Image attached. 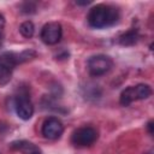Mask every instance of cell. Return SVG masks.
I'll list each match as a JSON object with an SVG mask.
<instances>
[{
  "mask_svg": "<svg viewBox=\"0 0 154 154\" xmlns=\"http://www.w3.org/2000/svg\"><path fill=\"white\" fill-rule=\"evenodd\" d=\"M119 17L120 13L117 7L106 4H97L89 10L87 19L91 28L103 29L114 25L119 20Z\"/></svg>",
  "mask_w": 154,
  "mask_h": 154,
  "instance_id": "obj_1",
  "label": "cell"
},
{
  "mask_svg": "<svg viewBox=\"0 0 154 154\" xmlns=\"http://www.w3.org/2000/svg\"><path fill=\"white\" fill-rule=\"evenodd\" d=\"M30 54H35L32 51H24L22 53L4 52L0 54V85L7 84L11 78L14 67L30 59Z\"/></svg>",
  "mask_w": 154,
  "mask_h": 154,
  "instance_id": "obj_2",
  "label": "cell"
},
{
  "mask_svg": "<svg viewBox=\"0 0 154 154\" xmlns=\"http://www.w3.org/2000/svg\"><path fill=\"white\" fill-rule=\"evenodd\" d=\"M152 95V88L148 84L140 83L136 85H131L125 88L119 96V102L122 106H129L134 101L148 99Z\"/></svg>",
  "mask_w": 154,
  "mask_h": 154,
  "instance_id": "obj_3",
  "label": "cell"
},
{
  "mask_svg": "<svg viewBox=\"0 0 154 154\" xmlns=\"http://www.w3.org/2000/svg\"><path fill=\"white\" fill-rule=\"evenodd\" d=\"M113 66V61L108 55L96 54L88 59V71L91 76H102L107 73Z\"/></svg>",
  "mask_w": 154,
  "mask_h": 154,
  "instance_id": "obj_4",
  "label": "cell"
},
{
  "mask_svg": "<svg viewBox=\"0 0 154 154\" xmlns=\"http://www.w3.org/2000/svg\"><path fill=\"white\" fill-rule=\"evenodd\" d=\"M97 137L99 132L96 129L91 126H83L73 131L71 136V142L76 147H89L97 140Z\"/></svg>",
  "mask_w": 154,
  "mask_h": 154,
  "instance_id": "obj_5",
  "label": "cell"
},
{
  "mask_svg": "<svg viewBox=\"0 0 154 154\" xmlns=\"http://www.w3.org/2000/svg\"><path fill=\"white\" fill-rule=\"evenodd\" d=\"M14 111L23 120H29L34 114V106L26 91H19L14 97Z\"/></svg>",
  "mask_w": 154,
  "mask_h": 154,
  "instance_id": "obj_6",
  "label": "cell"
},
{
  "mask_svg": "<svg viewBox=\"0 0 154 154\" xmlns=\"http://www.w3.org/2000/svg\"><path fill=\"white\" fill-rule=\"evenodd\" d=\"M61 35H63L61 25L58 22H49V23H46L42 26L40 37H41L43 43L53 46V45H57L60 41Z\"/></svg>",
  "mask_w": 154,
  "mask_h": 154,
  "instance_id": "obj_7",
  "label": "cell"
},
{
  "mask_svg": "<svg viewBox=\"0 0 154 154\" xmlns=\"http://www.w3.org/2000/svg\"><path fill=\"white\" fill-rule=\"evenodd\" d=\"M41 132L48 140H58L64 132V125L57 117H48L42 124Z\"/></svg>",
  "mask_w": 154,
  "mask_h": 154,
  "instance_id": "obj_8",
  "label": "cell"
},
{
  "mask_svg": "<svg viewBox=\"0 0 154 154\" xmlns=\"http://www.w3.org/2000/svg\"><path fill=\"white\" fill-rule=\"evenodd\" d=\"M11 148L22 154H42L41 149L36 144H34L32 142L25 141V140L13 141L11 143Z\"/></svg>",
  "mask_w": 154,
  "mask_h": 154,
  "instance_id": "obj_9",
  "label": "cell"
},
{
  "mask_svg": "<svg viewBox=\"0 0 154 154\" xmlns=\"http://www.w3.org/2000/svg\"><path fill=\"white\" fill-rule=\"evenodd\" d=\"M140 38V34H138V30L137 29H130L125 32H123L119 38H118V42L122 45V46H134L137 43Z\"/></svg>",
  "mask_w": 154,
  "mask_h": 154,
  "instance_id": "obj_10",
  "label": "cell"
},
{
  "mask_svg": "<svg viewBox=\"0 0 154 154\" xmlns=\"http://www.w3.org/2000/svg\"><path fill=\"white\" fill-rule=\"evenodd\" d=\"M19 32H20L24 37H26V38L32 37V35H34V32H35V26H34L32 22H30V20L23 22V23L20 24V26H19Z\"/></svg>",
  "mask_w": 154,
  "mask_h": 154,
  "instance_id": "obj_11",
  "label": "cell"
},
{
  "mask_svg": "<svg viewBox=\"0 0 154 154\" xmlns=\"http://www.w3.org/2000/svg\"><path fill=\"white\" fill-rule=\"evenodd\" d=\"M153 126H154V125H153V120H149L148 124H147V129H148V132H149L150 135H153V132H154V131H153Z\"/></svg>",
  "mask_w": 154,
  "mask_h": 154,
  "instance_id": "obj_12",
  "label": "cell"
},
{
  "mask_svg": "<svg viewBox=\"0 0 154 154\" xmlns=\"http://www.w3.org/2000/svg\"><path fill=\"white\" fill-rule=\"evenodd\" d=\"M4 26H5V18H4V16L0 13V35H1V31H2Z\"/></svg>",
  "mask_w": 154,
  "mask_h": 154,
  "instance_id": "obj_13",
  "label": "cell"
},
{
  "mask_svg": "<svg viewBox=\"0 0 154 154\" xmlns=\"http://www.w3.org/2000/svg\"><path fill=\"white\" fill-rule=\"evenodd\" d=\"M76 4H77V5H89V4H90V1H84V2H79V1H76Z\"/></svg>",
  "mask_w": 154,
  "mask_h": 154,
  "instance_id": "obj_14",
  "label": "cell"
}]
</instances>
